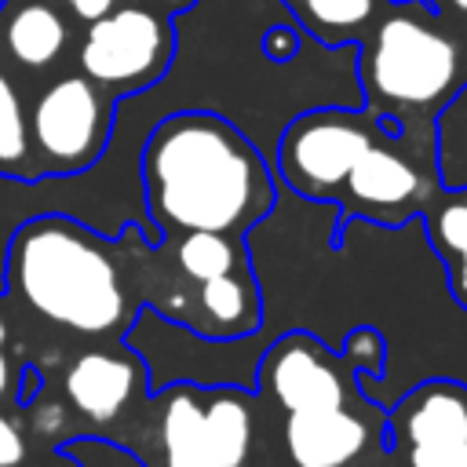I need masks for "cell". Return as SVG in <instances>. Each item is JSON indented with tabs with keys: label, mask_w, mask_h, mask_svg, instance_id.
Masks as SVG:
<instances>
[{
	"label": "cell",
	"mask_w": 467,
	"mask_h": 467,
	"mask_svg": "<svg viewBox=\"0 0 467 467\" xmlns=\"http://www.w3.org/2000/svg\"><path fill=\"white\" fill-rule=\"evenodd\" d=\"M150 219L168 230L241 234L274 204L263 153L223 117L190 109L164 117L142 146Z\"/></svg>",
	"instance_id": "6da1fadb"
},
{
	"label": "cell",
	"mask_w": 467,
	"mask_h": 467,
	"mask_svg": "<svg viewBox=\"0 0 467 467\" xmlns=\"http://www.w3.org/2000/svg\"><path fill=\"white\" fill-rule=\"evenodd\" d=\"M69 47V18L55 0L0 4V58L15 69H51Z\"/></svg>",
	"instance_id": "8fae6325"
},
{
	"label": "cell",
	"mask_w": 467,
	"mask_h": 467,
	"mask_svg": "<svg viewBox=\"0 0 467 467\" xmlns=\"http://www.w3.org/2000/svg\"><path fill=\"white\" fill-rule=\"evenodd\" d=\"M299 44H303V36L296 26H270L263 33V55L270 62H292L299 55Z\"/></svg>",
	"instance_id": "44dd1931"
},
{
	"label": "cell",
	"mask_w": 467,
	"mask_h": 467,
	"mask_svg": "<svg viewBox=\"0 0 467 467\" xmlns=\"http://www.w3.org/2000/svg\"><path fill=\"white\" fill-rule=\"evenodd\" d=\"M62 7L77 18V22H95V18H102V15H109L113 7H117V0H62Z\"/></svg>",
	"instance_id": "603a6c76"
},
{
	"label": "cell",
	"mask_w": 467,
	"mask_h": 467,
	"mask_svg": "<svg viewBox=\"0 0 467 467\" xmlns=\"http://www.w3.org/2000/svg\"><path fill=\"white\" fill-rule=\"evenodd\" d=\"M368 445V423L347 405L288 412L285 452L296 467H347Z\"/></svg>",
	"instance_id": "7c38bea8"
},
{
	"label": "cell",
	"mask_w": 467,
	"mask_h": 467,
	"mask_svg": "<svg viewBox=\"0 0 467 467\" xmlns=\"http://www.w3.org/2000/svg\"><path fill=\"white\" fill-rule=\"evenodd\" d=\"M142 387V361L131 354H113V350H88L69 361L62 376V394L91 423H109L117 420L131 398Z\"/></svg>",
	"instance_id": "30bf717a"
},
{
	"label": "cell",
	"mask_w": 467,
	"mask_h": 467,
	"mask_svg": "<svg viewBox=\"0 0 467 467\" xmlns=\"http://www.w3.org/2000/svg\"><path fill=\"white\" fill-rule=\"evenodd\" d=\"M438 11H452V15H463L467 18V0H431Z\"/></svg>",
	"instance_id": "83f0119b"
},
{
	"label": "cell",
	"mask_w": 467,
	"mask_h": 467,
	"mask_svg": "<svg viewBox=\"0 0 467 467\" xmlns=\"http://www.w3.org/2000/svg\"><path fill=\"white\" fill-rule=\"evenodd\" d=\"M157 438H161L164 467H223L201 387L182 383V387L164 390Z\"/></svg>",
	"instance_id": "4fadbf2b"
},
{
	"label": "cell",
	"mask_w": 467,
	"mask_h": 467,
	"mask_svg": "<svg viewBox=\"0 0 467 467\" xmlns=\"http://www.w3.org/2000/svg\"><path fill=\"white\" fill-rule=\"evenodd\" d=\"M175 15L139 4H117L109 15L88 22L77 62L102 91H142L171 69Z\"/></svg>",
	"instance_id": "277c9868"
},
{
	"label": "cell",
	"mask_w": 467,
	"mask_h": 467,
	"mask_svg": "<svg viewBox=\"0 0 467 467\" xmlns=\"http://www.w3.org/2000/svg\"><path fill=\"white\" fill-rule=\"evenodd\" d=\"M347 365L354 368H368V372H383V336L376 328H354L347 336Z\"/></svg>",
	"instance_id": "ffe728a7"
},
{
	"label": "cell",
	"mask_w": 467,
	"mask_h": 467,
	"mask_svg": "<svg viewBox=\"0 0 467 467\" xmlns=\"http://www.w3.org/2000/svg\"><path fill=\"white\" fill-rule=\"evenodd\" d=\"M347 197L350 204L376 223H401L405 215L416 212L420 197H423V175L420 168L387 150L379 139L361 153V161L350 168L347 175Z\"/></svg>",
	"instance_id": "9c48e42d"
},
{
	"label": "cell",
	"mask_w": 467,
	"mask_h": 467,
	"mask_svg": "<svg viewBox=\"0 0 467 467\" xmlns=\"http://www.w3.org/2000/svg\"><path fill=\"white\" fill-rule=\"evenodd\" d=\"M0 175L33 182L40 179V164L29 139V109L15 88V80L0 66Z\"/></svg>",
	"instance_id": "2e32d148"
},
{
	"label": "cell",
	"mask_w": 467,
	"mask_h": 467,
	"mask_svg": "<svg viewBox=\"0 0 467 467\" xmlns=\"http://www.w3.org/2000/svg\"><path fill=\"white\" fill-rule=\"evenodd\" d=\"M15 394H18V401H22V405H29L36 394H44V379L36 376V368H33V365L18 368V383H15Z\"/></svg>",
	"instance_id": "d4e9b609"
},
{
	"label": "cell",
	"mask_w": 467,
	"mask_h": 467,
	"mask_svg": "<svg viewBox=\"0 0 467 467\" xmlns=\"http://www.w3.org/2000/svg\"><path fill=\"white\" fill-rule=\"evenodd\" d=\"M379 117L372 109H306L277 146V171L288 190L310 201H336L350 168L376 142Z\"/></svg>",
	"instance_id": "5b68a950"
},
{
	"label": "cell",
	"mask_w": 467,
	"mask_h": 467,
	"mask_svg": "<svg viewBox=\"0 0 467 467\" xmlns=\"http://www.w3.org/2000/svg\"><path fill=\"white\" fill-rule=\"evenodd\" d=\"M197 306L204 317V336H212V339H241V336L255 332L263 321L255 281L244 270L201 281L197 285Z\"/></svg>",
	"instance_id": "5bb4252c"
},
{
	"label": "cell",
	"mask_w": 467,
	"mask_h": 467,
	"mask_svg": "<svg viewBox=\"0 0 467 467\" xmlns=\"http://www.w3.org/2000/svg\"><path fill=\"white\" fill-rule=\"evenodd\" d=\"M387 427L401 449L467 445V387L456 379H427L401 398Z\"/></svg>",
	"instance_id": "ba28073f"
},
{
	"label": "cell",
	"mask_w": 467,
	"mask_h": 467,
	"mask_svg": "<svg viewBox=\"0 0 467 467\" xmlns=\"http://www.w3.org/2000/svg\"><path fill=\"white\" fill-rule=\"evenodd\" d=\"M18 383V368L11 365V358L4 354V347H0V398L4 394H11V387Z\"/></svg>",
	"instance_id": "484cf974"
},
{
	"label": "cell",
	"mask_w": 467,
	"mask_h": 467,
	"mask_svg": "<svg viewBox=\"0 0 467 467\" xmlns=\"http://www.w3.org/2000/svg\"><path fill=\"white\" fill-rule=\"evenodd\" d=\"M241 467H244V463H241Z\"/></svg>",
	"instance_id": "f546056e"
},
{
	"label": "cell",
	"mask_w": 467,
	"mask_h": 467,
	"mask_svg": "<svg viewBox=\"0 0 467 467\" xmlns=\"http://www.w3.org/2000/svg\"><path fill=\"white\" fill-rule=\"evenodd\" d=\"M456 77V44L441 33L434 15L412 0L379 15L358 47V80L376 117L438 106L452 91Z\"/></svg>",
	"instance_id": "3957f363"
},
{
	"label": "cell",
	"mask_w": 467,
	"mask_h": 467,
	"mask_svg": "<svg viewBox=\"0 0 467 467\" xmlns=\"http://www.w3.org/2000/svg\"><path fill=\"white\" fill-rule=\"evenodd\" d=\"M113 95L84 73L51 80L29 106V139L44 175H80L109 146Z\"/></svg>",
	"instance_id": "8992f818"
},
{
	"label": "cell",
	"mask_w": 467,
	"mask_h": 467,
	"mask_svg": "<svg viewBox=\"0 0 467 467\" xmlns=\"http://www.w3.org/2000/svg\"><path fill=\"white\" fill-rule=\"evenodd\" d=\"M427 234H431V241H434L441 259L467 252V197H445L431 212Z\"/></svg>",
	"instance_id": "d6986e66"
},
{
	"label": "cell",
	"mask_w": 467,
	"mask_h": 467,
	"mask_svg": "<svg viewBox=\"0 0 467 467\" xmlns=\"http://www.w3.org/2000/svg\"><path fill=\"white\" fill-rule=\"evenodd\" d=\"M197 0H157V7L164 11V15H182V11H190Z\"/></svg>",
	"instance_id": "4316f807"
},
{
	"label": "cell",
	"mask_w": 467,
	"mask_h": 467,
	"mask_svg": "<svg viewBox=\"0 0 467 467\" xmlns=\"http://www.w3.org/2000/svg\"><path fill=\"white\" fill-rule=\"evenodd\" d=\"M7 343V321H4V314H0V347Z\"/></svg>",
	"instance_id": "f1b7e54d"
},
{
	"label": "cell",
	"mask_w": 467,
	"mask_h": 467,
	"mask_svg": "<svg viewBox=\"0 0 467 467\" xmlns=\"http://www.w3.org/2000/svg\"><path fill=\"white\" fill-rule=\"evenodd\" d=\"M175 263L182 270V277H190L193 285L219 277V274H234L244 266L241 244L234 234H219V230H186L175 244Z\"/></svg>",
	"instance_id": "e0dca14e"
},
{
	"label": "cell",
	"mask_w": 467,
	"mask_h": 467,
	"mask_svg": "<svg viewBox=\"0 0 467 467\" xmlns=\"http://www.w3.org/2000/svg\"><path fill=\"white\" fill-rule=\"evenodd\" d=\"M4 277L36 317L80 336H102L128 317V292L109 248L66 215L26 219L11 244Z\"/></svg>",
	"instance_id": "7a4b0ae2"
},
{
	"label": "cell",
	"mask_w": 467,
	"mask_h": 467,
	"mask_svg": "<svg viewBox=\"0 0 467 467\" xmlns=\"http://www.w3.org/2000/svg\"><path fill=\"white\" fill-rule=\"evenodd\" d=\"M343 361L332 358L310 332L281 336L259 361V387L285 412L347 405Z\"/></svg>",
	"instance_id": "52a82bcc"
},
{
	"label": "cell",
	"mask_w": 467,
	"mask_h": 467,
	"mask_svg": "<svg viewBox=\"0 0 467 467\" xmlns=\"http://www.w3.org/2000/svg\"><path fill=\"white\" fill-rule=\"evenodd\" d=\"M445 263H449V292H452V299L467 310V252L449 255Z\"/></svg>",
	"instance_id": "cb8c5ba5"
},
{
	"label": "cell",
	"mask_w": 467,
	"mask_h": 467,
	"mask_svg": "<svg viewBox=\"0 0 467 467\" xmlns=\"http://www.w3.org/2000/svg\"><path fill=\"white\" fill-rule=\"evenodd\" d=\"M26 460V438L22 431L0 412V467H18Z\"/></svg>",
	"instance_id": "7402d4cb"
},
{
	"label": "cell",
	"mask_w": 467,
	"mask_h": 467,
	"mask_svg": "<svg viewBox=\"0 0 467 467\" xmlns=\"http://www.w3.org/2000/svg\"><path fill=\"white\" fill-rule=\"evenodd\" d=\"M58 452L73 463V467H146L142 456H135L131 449L117 445V441H106V438H95V434H77V438H66L58 445Z\"/></svg>",
	"instance_id": "ac0fdd59"
},
{
	"label": "cell",
	"mask_w": 467,
	"mask_h": 467,
	"mask_svg": "<svg viewBox=\"0 0 467 467\" xmlns=\"http://www.w3.org/2000/svg\"><path fill=\"white\" fill-rule=\"evenodd\" d=\"M281 4L314 40L336 47L354 40L358 33H368V26L379 18L383 0H281Z\"/></svg>",
	"instance_id": "9a60e30c"
}]
</instances>
